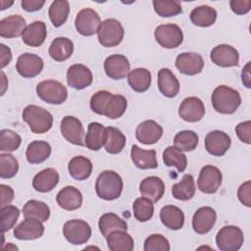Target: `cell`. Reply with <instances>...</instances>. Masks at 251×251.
Masks as SVG:
<instances>
[{
    "mask_svg": "<svg viewBox=\"0 0 251 251\" xmlns=\"http://www.w3.org/2000/svg\"><path fill=\"white\" fill-rule=\"evenodd\" d=\"M0 52H1V68L6 67L12 60V52L11 49L5 44H0Z\"/></svg>",
    "mask_w": 251,
    "mask_h": 251,
    "instance_id": "680465c9",
    "label": "cell"
},
{
    "mask_svg": "<svg viewBox=\"0 0 251 251\" xmlns=\"http://www.w3.org/2000/svg\"><path fill=\"white\" fill-rule=\"evenodd\" d=\"M101 21L98 13L91 8L80 10L75 21V29L83 36H91L97 33Z\"/></svg>",
    "mask_w": 251,
    "mask_h": 251,
    "instance_id": "9c48e42d",
    "label": "cell"
},
{
    "mask_svg": "<svg viewBox=\"0 0 251 251\" xmlns=\"http://www.w3.org/2000/svg\"><path fill=\"white\" fill-rule=\"evenodd\" d=\"M44 233L42 222L35 218H25L14 228V236L20 240H34L41 237Z\"/></svg>",
    "mask_w": 251,
    "mask_h": 251,
    "instance_id": "2e32d148",
    "label": "cell"
},
{
    "mask_svg": "<svg viewBox=\"0 0 251 251\" xmlns=\"http://www.w3.org/2000/svg\"><path fill=\"white\" fill-rule=\"evenodd\" d=\"M51 154V146L43 140L31 141L26 148L25 157L30 164H40L47 160Z\"/></svg>",
    "mask_w": 251,
    "mask_h": 251,
    "instance_id": "d6a6232c",
    "label": "cell"
},
{
    "mask_svg": "<svg viewBox=\"0 0 251 251\" xmlns=\"http://www.w3.org/2000/svg\"><path fill=\"white\" fill-rule=\"evenodd\" d=\"M133 216L138 222L149 221L154 214L153 202L146 197H138L132 204Z\"/></svg>",
    "mask_w": 251,
    "mask_h": 251,
    "instance_id": "7bdbcfd3",
    "label": "cell"
},
{
    "mask_svg": "<svg viewBox=\"0 0 251 251\" xmlns=\"http://www.w3.org/2000/svg\"><path fill=\"white\" fill-rule=\"evenodd\" d=\"M43 66L41 57L32 53H24L17 60L16 70L22 76L30 78L38 75L43 70Z\"/></svg>",
    "mask_w": 251,
    "mask_h": 251,
    "instance_id": "4fadbf2b",
    "label": "cell"
},
{
    "mask_svg": "<svg viewBox=\"0 0 251 251\" xmlns=\"http://www.w3.org/2000/svg\"><path fill=\"white\" fill-rule=\"evenodd\" d=\"M25 20L20 15H11L0 21V35L4 38H15L23 35L26 27Z\"/></svg>",
    "mask_w": 251,
    "mask_h": 251,
    "instance_id": "7402d4cb",
    "label": "cell"
},
{
    "mask_svg": "<svg viewBox=\"0 0 251 251\" xmlns=\"http://www.w3.org/2000/svg\"><path fill=\"white\" fill-rule=\"evenodd\" d=\"M222 173L217 167L206 165L199 173L197 185L200 191L207 194H212L218 191L222 184Z\"/></svg>",
    "mask_w": 251,
    "mask_h": 251,
    "instance_id": "30bf717a",
    "label": "cell"
},
{
    "mask_svg": "<svg viewBox=\"0 0 251 251\" xmlns=\"http://www.w3.org/2000/svg\"><path fill=\"white\" fill-rule=\"evenodd\" d=\"M22 143L21 136L11 129H2L0 131V150L12 152L19 149Z\"/></svg>",
    "mask_w": 251,
    "mask_h": 251,
    "instance_id": "681fc988",
    "label": "cell"
},
{
    "mask_svg": "<svg viewBox=\"0 0 251 251\" xmlns=\"http://www.w3.org/2000/svg\"><path fill=\"white\" fill-rule=\"evenodd\" d=\"M130 157L133 164L138 169L148 170L156 169L158 167L155 150H144L134 144L131 146Z\"/></svg>",
    "mask_w": 251,
    "mask_h": 251,
    "instance_id": "f1b7e54d",
    "label": "cell"
},
{
    "mask_svg": "<svg viewBox=\"0 0 251 251\" xmlns=\"http://www.w3.org/2000/svg\"><path fill=\"white\" fill-rule=\"evenodd\" d=\"M235 132L237 137L244 143L250 144L251 142V122L245 121L239 123L235 126Z\"/></svg>",
    "mask_w": 251,
    "mask_h": 251,
    "instance_id": "f5cc1de1",
    "label": "cell"
},
{
    "mask_svg": "<svg viewBox=\"0 0 251 251\" xmlns=\"http://www.w3.org/2000/svg\"><path fill=\"white\" fill-rule=\"evenodd\" d=\"M205 115V106L202 100L195 96L186 97L178 108V116L185 122L196 123L202 120Z\"/></svg>",
    "mask_w": 251,
    "mask_h": 251,
    "instance_id": "7c38bea8",
    "label": "cell"
},
{
    "mask_svg": "<svg viewBox=\"0 0 251 251\" xmlns=\"http://www.w3.org/2000/svg\"><path fill=\"white\" fill-rule=\"evenodd\" d=\"M139 191L142 196L150 199L152 202H158L164 195L165 183L159 176H150L141 180Z\"/></svg>",
    "mask_w": 251,
    "mask_h": 251,
    "instance_id": "cb8c5ba5",
    "label": "cell"
},
{
    "mask_svg": "<svg viewBox=\"0 0 251 251\" xmlns=\"http://www.w3.org/2000/svg\"><path fill=\"white\" fill-rule=\"evenodd\" d=\"M162 135V126L153 120H146L140 123L135 130V136L137 140L146 145L158 142Z\"/></svg>",
    "mask_w": 251,
    "mask_h": 251,
    "instance_id": "44dd1931",
    "label": "cell"
},
{
    "mask_svg": "<svg viewBox=\"0 0 251 251\" xmlns=\"http://www.w3.org/2000/svg\"><path fill=\"white\" fill-rule=\"evenodd\" d=\"M19 171L17 159L9 153L0 154V176L1 178L14 177Z\"/></svg>",
    "mask_w": 251,
    "mask_h": 251,
    "instance_id": "7dc6e473",
    "label": "cell"
},
{
    "mask_svg": "<svg viewBox=\"0 0 251 251\" xmlns=\"http://www.w3.org/2000/svg\"><path fill=\"white\" fill-rule=\"evenodd\" d=\"M73 52L74 43L68 37H56L49 46V55L57 62L68 60Z\"/></svg>",
    "mask_w": 251,
    "mask_h": 251,
    "instance_id": "1f68e13d",
    "label": "cell"
},
{
    "mask_svg": "<svg viewBox=\"0 0 251 251\" xmlns=\"http://www.w3.org/2000/svg\"><path fill=\"white\" fill-rule=\"evenodd\" d=\"M98 226L104 237H107L112 231L127 229L126 223L114 213L103 214L99 219Z\"/></svg>",
    "mask_w": 251,
    "mask_h": 251,
    "instance_id": "74e56055",
    "label": "cell"
},
{
    "mask_svg": "<svg viewBox=\"0 0 251 251\" xmlns=\"http://www.w3.org/2000/svg\"><path fill=\"white\" fill-rule=\"evenodd\" d=\"M229 6L233 13L236 15H245L251 9L250 0H231L229 1Z\"/></svg>",
    "mask_w": 251,
    "mask_h": 251,
    "instance_id": "11a10c76",
    "label": "cell"
},
{
    "mask_svg": "<svg viewBox=\"0 0 251 251\" xmlns=\"http://www.w3.org/2000/svg\"><path fill=\"white\" fill-rule=\"evenodd\" d=\"M70 13V4L67 0H55L51 3L48 15L55 27L61 26L66 23Z\"/></svg>",
    "mask_w": 251,
    "mask_h": 251,
    "instance_id": "b9f144b4",
    "label": "cell"
},
{
    "mask_svg": "<svg viewBox=\"0 0 251 251\" xmlns=\"http://www.w3.org/2000/svg\"><path fill=\"white\" fill-rule=\"evenodd\" d=\"M13 1H11V2H6V1H1V10H5V9H7L8 7H10L11 5H13Z\"/></svg>",
    "mask_w": 251,
    "mask_h": 251,
    "instance_id": "6125c7cd",
    "label": "cell"
},
{
    "mask_svg": "<svg viewBox=\"0 0 251 251\" xmlns=\"http://www.w3.org/2000/svg\"><path fill=\"white\" fill-rule=\"evenodd\" d=\"M106 138V127L100 123L92 122L88 125L87 132L84 138V145L92 151H98L104 146Z\"/></svg>",
    "mask_w": 251,
    "mask_h": 251,
    "instance_id": "4316f807",
    "label": "cell"
},
{
    "mask_svg": "<svg viewBox=\"0 0 251 251\" xmlns=\"http://www.w3.org/2000/svg\"><path fill=\"white\" fill-rule=\"evenodd\" d=\"M144 251H169V240L162 234H151L144 241Z\"/></svg>",
    "mask_w": 251,
    "mask_h": 251,
    "instance_id": "816d5d0a",
    "label": "cell"
},
{
    "mask_svg": "<svg viewBox=\"0 0 251 251\" xmlns=\"http://www.w3.org/2000/svg\"><path fill=\"white\" fill-rule=\"evenodd\" d=\"M46 35L47 31L45 23L41 21H35L25 27L22 38L25 44L31 47H39L45 41Z\"/></svg>",
    "mask_w": 251,
    "mask_h": 251,
    "instance_id": "83f0119b",
    "label": "cell"
},
{
    "mask_svg": "<svg viewBox=\"0 0 251 251\" xmlns=\"http://www.w3.org/2000/svg\"><path fill=\"white\" fill-rule=\"evenodd\" d=\"M176 67L179 73L186 75H194L202 72L204 60L201 55L194 52H184L177 55Z\"/></svg>",
    "mask_w": 251,
    "mask_h": 251,
    "instance_id": "d6986e66",
    "label": "cell"
},
{
    "mask_svg": "<svg viewBox=\"0 0 251 251\" xmlns=\"http://www.w3.org/2000/svg\"><path fill=\"white\" fill-rule=\"evenodd\" d=\"M189 17L193 25L201 27H208L215 24L217 20V11L208 5H202L194 8L190 12Z\"/></svg>",
    "mask_w": 251,
    "mask_h": 251,
    "instance_id": "e575fe53",
    "label": "cell"
},
{
    "mask_svg": "<svg viewBox=\"0 0 251 251\" xmlns=\"http://www.w3.org/2000/svg\"><path fill=\"white\" fill-rule=\"evenodd\" d=\"M44 0H23L21 2L22 8L26 12L38 11L44 6Z\"/></svg>",
    "mask_w": 251,
    "mask_h": 251,
    "instance_id": "6f0895ef",
    "label": "cell"
},
{
    "mask_svg": "<svg viewBox=\"0 0 251 251\" xmlns=\"http://www.w3.org/2000/svg\"><path fill=\"white\" fill-rule=\"evenodd\" d=\"M126 107H127V102L123 95L113 94V96L111 97V99L109 100L105 108L103 116H106L107 118L112 120L119 119L125 114Z\"/></svg>",
    "mask_w": 251,
    "mask_h": 251,
    "instance_id": "bcb514c9",
    "label": "cell"
},
{
    "mask_svg": "<svg viewBox=\"0 0 251 251\" xmlns=\"http://www.w3.org/2000/svg\"><path fill=\"white\" fill-rule=\"evenodd\" d=\"M127 81L134 91L144 92L151 85V73L147 69L136 68L128 73Z\"/></svg>",
    "mask_w": 251,
    "mask_h": 251,
    "instance_id": "8d00e7d4",
    "label": "cell"
},
{
    "mask_svg": "<svg viewBox=\"0 0 251 251\" xmlns=\"http://www.w3.org/2000/svg\"><path fill=\"white\" fill-rule=\"evenodd\" d=\"M5 81H7V79H6V75H5L4 72H1V86H2V89H1V95H3V94L5 93V90H6L7 86H8V84H6V82H5Z\"/></svg>",
    "mask_w": 251,
    "mask_h": 251,
    "instance_id": "94428289",
    "label": "cell"
},
{
    "mask_svg": "<svg viewBox=\"0 0 251 251\" xmlns=\"http://www.w3.org/2000/svg\"><path fill=\"white\" fill-rule=\"evenodd\" d=\"M61 133L67 141L72 144L83 146L84 145V129L81 122L73 116H66L61 121Z\"/></svg>",
    "mask_w": 251,
    "mask_h": 251,
    "instance_id": "8fae6325",
    "label": "cell"
},
{
    "mask_svg": "<svg viewBox=\"0 0 251 251\" xmlns=\"http://www.w3.org/2000/svg\"><path fill=\"white\" fill-rule=\"evenodd\" d=\"M97 34L98 41L102 46L114 47L123 41L125 30L118 20L107 19L101 22Z\"/></svg>",
    "mask_w": 251,
    "mask_h": 251,
    "instance_id": "5b68a950",
    "label": "cell"
},
{
    "mask_svg": "<svg viewBox=\"0 0 251 251\" xmlns=\"http://www.w3.org/2000/svg\"><path fill=\"white\" fill-rule=\"evenodd\" d=\"M231 139L227 133L222 130H213L205 136V148L213 156L221 157L229 149Z\"/></svg>",
    "mask_w": 251,
    "mask_h": 251,
    "instance_id": "9a60e30c",
    "label": "cell"
},
{
    "mask_svg": "<svg viewBox=\"0 0 251 251\" xmlns=\"http://www.w3.org/2000/svg\"><path fill=\"white\" fill-rule=\"evenodd\" d=\"M56 201L58 205L67 211H74L78 209L82 204V194L75 186H65L62 188L57 196Z\"/></svg>",
    "mask_w": 251,
    "mask_h": 251,
    "instance_id": "603a6c76",
    "label": "cell"
},
{
    "mask_svg": "<svg viewBox=\"0 0 251 251\" xmlns=\"http://www.w3.org/2000/svg\"><path fill=\"white\" fill-rule=\"evenodd\" d=\"M59 174L53 168H47L37 173L32 179V186L38 192H49L59 182Z\"/></svg>",
    "mask_w": 251,
    "mask_h": 251,
    "instance_id": "d4e9b609",
    "label": "cell"
},
{
    "mask_svg": "<svg viewBox=\"0 0 251 251\" xmlns=\"http://www.w3.org/2000/svg\"><path fill=\"white\" fill-rule=\"evenodd\" d=\"M92 163L84 156H75L69 162L68 170L70 176L76 180L88 178L92 173Z\"/></svg>",
    "mask_w": 251,
    "mask_h": 251,
    "instance_id": "4dcf8cb0",
    "label": "cell"
},
{
    "mask_svg": "<svg viewBox=\"0 0 251 251\" xmlns=\"http://www.w3.org/2000/svg\"><path fill=\"white\" fill-rule=\"evenodd\" d=\"M113 96V93L107 90H99L95 92L91 98H90V108L91 110L98 114V115H104L105 108Z\"/></svg>",
    "mask_w": 251,
    "mask_h": 251,
    "instance_id": "f907efd6",
    "label": "cell"
},
{
    "mask_svg": "<svg viewBox=\"0 0 251 251\" xmlns=\"http://www.w3.org/2000/svg\"><path fill=\"white\" fill-rule=\"evenodd\" d=\"M93 80L91 71L84 65H72L67 71V81L69 86L80 90L88 87Z\"/></svg>",
    "mask_w": 251,
    "mask_h": 251,
    "instance_id": "ac0fdd59",
    "label": "cell"
},
{
    "mask_svg": "<svg viewBox=\"0 0 251 251\" xmlns=\"http://www.w3.org/2000/svg\"><path fill=\"white\" fill-rule=\"evenodd\" d=\"M199 137L193 130H181L174 137V144L181 151L188 152L196 149Z\"/></svg>",
    "mask_w": 251,
    "mask_h": 251,
    "instance_id": "ee69618b",
    "label": "cell"
},
{
    "mask_svg": "<svg viewBox=\"0 0 251 251\" xmlns=\"http://www.w3.org/2000/svg\"><path fill=\"white\" fill-rule=\"evenodd\" d=\"M237 197L239 201L246 207H251V181L243 182L237 189Z\"/></svg>",
    "mask_w": 251,
    "mask_h": 251,
    "instance_id": "db71d44e",
    "label": "cell"
},
{
    "mask_svg": "<svg viewBox=\"0 0 251 251\" xmlns=\"http://www.w3.org/2000/svg\"><path fill=\"white\" fill-rule=\"evenodd\" d=\"M158 87L164 96L173 98L179 91V81L170 69L162 68L158 72Z\"/></svg>",
    "mask_w": 251,
    "mask_h": 251,
    "instance_id": "484cf974",
    "label": "cell"
},
{
    "mask_svg": "<svg viewBox=\"0 0 251 251\" xmlns=\"http://www.w3.org/2000/svg\"><path fill=\"white\" fill-rule=\"evenodd\" d=\"M249 67H250V62L246 64V66L242 70L241 77H242V82L245 84L247 88H250V72H249Z\"/></svg>",
    "mask_w": 251,
    "mask_h": 251,
    "instance_id": "91938a15",
    "label": "cell"
},
{
    "mask_svg": "<svg viewBox=\"0 0 251 251\" xmlns=\"http://www.w3.org/2000/svg\"><path fill=\"white\" fill-rule=\"evenodd\" d=\"M243 241V232L235 226H226L216 235V243L221 251H237L241 248Z\"/></svg>",
    "mask_w": 251,
    "mask_h": 251,
    "instance_id": "8992f818",
    "label": "cell"
},
{
    "mask_svg": "<svg viewBox=\"0 0 251 251\" xmlns=\"http://www.w3.org/2000/svg\"><path fill=\"white\" fill-rule=\"evenodd\" d=\"M65 238L74 245H81L88 241L91 236V227L85 221L71 220L63 226Z\"/></svg>",
    "mask_w": 251,
    "mask_h": 251,
    "instance_id": "ba28073f",
    "label": "cell"
},
{
    "mask_svg": "<svg viewBox=\"0 0 251 251\" xmlns=\"http://www.w3.org/2000/svg\"><path fill=\"white\" fill-rule=\"evenodd\" d=\"M107 130V138L104 144L105 150L110 154H118L122 152L124 147L126 146V136L125 134L117 127L108 126Z\"/></svg>",
    "mask_w": 251,
    "mask_h": 251,
    "instance_id": "60d3db41",
    "label": "cell"
},
{
    "mask_svg": "<svg viewBox=\"0 0 251 251\" xmlns=\"http://www.w3.org/2000/svg\"><path fill=\"white\" fill-rule=\"evenodd\" d=\"M23 214L25 218H35L41 222H46L50 217V208L42 201L31 199L24 205Z\"/></svg>",
    "mask_w": 251,
    "mask_h": 251,
    "instance_id": "f35d334b",
    "label": "cell"
},
{
    "mask_svg": "<svg viewBox=\"0 0 251 251\" xmlns=\"http://www.w3.org/2000/svg\"><path fill=\"white\" fill-rule=\"evenodd\" d=\"M216 220L217 214L212 207H200L196 210L192 218L193 230L198 234H205L212 229Z\"/></svg>",
    "mask_w": 251,
    "mask_h": 251,
    "instance_id": "ffe728a7",
    "label": "cell"
},
{
    "mask_svg": "<svg viewBox=\"0 0 251 251\" xmlns=\"http://www.w3.org/2000/svg\"><path fill=\"white\" fill-rule=\"evenodd\" d=\"M195 182L191 175H183L180 181L175 183L172 187L174 198L180 201L190 200L195 194Z\"/></svg>",
    "mask_w": 251,
    "mask_h": 251,
    "instance_id": "d590c367",
    "label": "cell"
},
{
    "mask_svg": "<svg viewBox=\"0 0 251 251\" xmlns=\"http://www.w3.org/2000/svg\"><path fill=\"white\" fill-rule=\"evenodd\" d=\"M106 75L112 79H123L130 72L128 59L121 54H114L106 58L104 62Z\"/></svg>",
    "mask_w": 251,
    "mask_h": 251,
    "instance_id": "e0dca14e",
    "label": "cell"
},
{
    "mask_svg": "<svg viewBox=\"0 0 251 251\" xmlns=\"http://www.w3.org/2000/svg\"><path fill=\"white\" fill-rule=\"evenodd\" d=\"M211 100L214 109L226 115L233 114L241 104L239 92L226 85L217 86L212 93Z\"/></svg>",
    "mask_w": 251,
    "mask_h": 251,
    "instance_id": "7a4b0ae2",
    "label": "cell"
},
{
    "mask_svg": "<svg viewBox=\"0 0 251 251\" xmlns=\"http://www.w3.org/2000/svg\"><path fill=\"white\" fill-rule=\"evenodd\" d=\"M36 93L42 101L54 105L63 104L68 98L66 86L54 79L40 81L36 86Z\"/></svg>",
    "mask_w": 251,
    "mask_h": 251,
    "instance_id": "277c9868",
    "label": "cell"
},
{
    "mask_svg": "<svg viewBox=\"0 0 251 251\" xmlns=\"http://www.w3.org/2000/svg\"><path fill=\"white\" fill-rule=\"evenodd\" d=\"M23 120L28 125L33 133L47 132L53 125V116L50 112L36 105H28L23 111Z\"/></svg>",
    "mask_w": 251,
    "mask_h": 251,
    "instance_id": "3957f363",
    "label": "cell"
},
{
    "mask_svg": "<svg viewBox=\"0 0 251 251\" xmlns=\"http://www.w3.org/2000/svg\"><path fill=\"white\" fill-rule=\"evenodd\" d=\"M0 226L2 233L8 231L12 227H14L15 224L17 223L19 216H20V210L13 205H7L5 207L1 208L0 211Z\"/></svg>",
    "mask_w": 251,
    "mask_h": 251,
    "instance_id": "c3c4849f",
    "label": "cell"
},
{
    "mask_svg": "<svg viewBox=\"0 0 251 251\" xmlns=\"http://www.w3.org/2000/svg\"><path fill=\"white\" fill-rule=\"evenodd\" d=\"M124 183L121 176L115 171H104L96 178L95 190L99 198L112 201L118 199L123 191Z\"/></svg>",
    "mask_w": 251,
    "mask_h": 251,
    "instance_id": "6da1fadb",
    "label": "cell"
},
{
    "mask_svg": "<svg viewBox=\"0 0 251 251\" xmlns=\"http://www.w3.org/2000/svg\"><path fill=\"white\" fill-rule=\"evenodd\" d=\"M156 41L164 48L173 49L179 46L183 41V33L180 27L175 24L160 25L155 28Z\"/></svg>",
    "mask_w": 251,
    "mask_h": 251,
    "instance_id": "52a82bcc",
    "label": "cell"
},
{
    "mask_svg": "<svg viewBox=\"0 0 251 251\" xmlns=\"http://www.w3.org/2000/svg\"><path fill=\"white\" fill-rule=\"evenodd\" d=\"M0 191H1V208L7 205H10L11 202L14 200V190L11 186L7 184H0Z\"/></svg>",
    "mask_w": 251,
    "mask_h": 251,
    "instance_id": "9f6ffc18",
    "label": "cell"
},
{
    "mask_svg": "<svg viewBox=\"0 0 251 251\" xmlns=\"http://www.w3.org/2000/svg\"><path fill=\"white\" fill-rule=\"evenodd\" d=\"M210 58L215 65L223 68L237 66L239 62L238 51L228 44H220L214 47Z\"/></svg>",
    "mask_w": 251,
    "mask_h": 251,
    "instance_id": "5bb4252c",
    "label": "cell"
},
{
    "mask_svg": "<svg viewBox=\"0 0 251 251\" xmlns=\"http://www.w3.org/2000/svg\"><path fill=\"white\" fill-rule=\"evenodd\" d=\"M106 240L111 251H131L134 247L133 239L126 230L112 231Z\"/></svg>",
    "mask_w": 251,
    "mask_h": 251,
    "instance_id": "836d02e7",
    "label": "cell"
},
{
    "mask_svg": "<svg viewBox=\"0 0 251 251\" xmlns=\"http://www.w3.org/2000/svg\"><path fill=\"white\" fill-rule=\"evenodd\" d=\"M152 3L154 11L163 18L174 17L182 13L181 4L176 0H154Z\"/></svg>",
    "mask_w": 251,
    "mask_h": 251,
    "instance_id": "f6af8a7d",
    "label": "cell"
},
{
    "mask_svg": "<svg viewBox=\"0 0 251 251\" xmlns=\"http://www.w3.org/2000/svg\"><path fill=\"white\" fill-rule=\"evenodd\" d=\"M163 162L167 167H176L179 173L184 172L187 166L186 156L176 146H168L164 150Z\"/></svg>",
    "mask_w": 251,
    "mask_h": 251,
    "instance_id": "ab89813d",
    "label": "cell"
},
{
    "mask_svg": "<svg viewBox=\"0 0 251 251\" xmlns=\"http://www.w3.org/2000/svg\"><path fill=\"white\" fill-rule=\"evenodd\" d=\"M160 220L166 227L177 230L183 226L184 214L176 206L166 205L160 211Z\"/></svg>",
    "mask_w": 251,
    "mask_h": 251,
    "instance_id": "f546056e",
    "label": "cell"
}]
</instances>
